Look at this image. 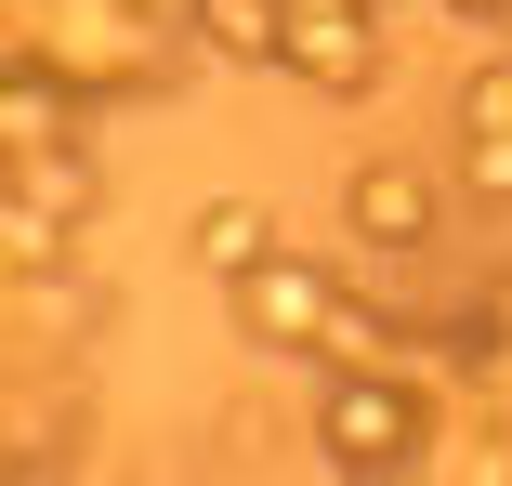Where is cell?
<instances>
[{
    "label": "cell",
    "mask_w": 512,
    "mask_h": 486,
    "mask_svg": "<svg viewBox=\"0 0 512 486\" xmlns=\"http://www.w3.org/2000/svg\"><path fill=\"white\" fill-rule=\"evenodd\" d=\"M447 184L473 211H512V40L473 66V92H460V158H447Z\"/></svg>",
    "instance_id": "277c9868"
},
{
    "label": "cell",
    "mask_w": 512,
    "mask_h": 486,
    "mask_svg": "<svg viewBox=\"0 0 512 486\" xmlns=\"http://www.w3.org/2000/svg\"><path fill=\"white\" fill-rule=\"evenodd\" d=\"M237 329L263 342V355H329V316H342V263H316V250H263L237 289Z\"/></svg>",
    "instance_id": "3957f363"
},
{
    "label": "cell",
    "mask_w": 512,
    "mask_h": 486,
    "mask_svg": "<svg viewBox=\"0 0 512 486\" xmlns=\"http://www.w3.org/2000/svg\"><path fill=\"white\" fill-rule=\"evenodd\" d=\"M316 447H329V473H421L434 460V381L421 368H329Z\"/></svg>",
    "instance_id": "6da1fadb"
},
{
    "label": "cell",
    "mask_w": 512,
    "mask_h": 486,
    "mask_svg": "<svg viewBox=\"0 0 512 486\" xmlns=\"http://www.w3.org/2000/svg\"><path fill=\"white\" fill-rule=\"evenodd\" d=\"M342 224H355L368 250H421V237L447 224V171H421V158H368V171L342 184Z\"/></svg>",
    "instance_id": "5b68a950"
},
{
    "label": "cell",
    "mask_w": 512,
    "mask_h": 486,
    "mask_svg": "<svg viewBox=\"0 0 512 486\" xmlns=\"http://www.w3.org/2000/svg\"><path fill=\"white\" fill-rule=\"evenodd\" d=\"M263 250H289L263 198H211V211H197V276H224V289H237V276H250Z\"/></svg>",
    "instance_id": "8992f818"
},
{
    "label": "cell",
    "mask_w": 512,
    "mask_h": 486,
    "mask_svg": "<svg viewBox=\"0 0 512 486\" xmlns=\"http://www.w3.org/2000/svg\"><path fill=\"white\" fill-rule=\"evenodd\" d=\"M276 66L302 79V92H381V66H394V27H381V0H289L276 14Z\"/></svg>",
    "instance_id": "7a4b0ae2"
}]
</instances>
